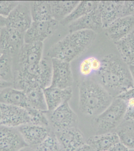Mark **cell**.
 <instances>
[{
	"mask_svg": "<svg viewBox=\"0 0 134 151\" xmlns=\"http://www.w3.org/2000/svg\"><path fill=\"white\" fill-rule=\"evenodd\" d=\"M43 49V42L24 43L14 62V69L39 64L42 60Z\"/></svg>",
	"mask_w": 134,
	"mask_h": 151,
	"instance_id": "12",
	"label": "cell"
},
{
	"mask_svg": "<svg viewBox=\"0 0 134 151\" xmlns=\"http://www.w3.org/2000/svg\"><path fill=\"white\" fill-rule=\"evenodd\" d=\"M6 18L0 16V29L6 27Z\"/></svg>",
	"mask_w": 134,
	"mask_h": 151,
	"instance_id": "39",
	"label": "cell"
},
{
	"mask_svg": "<svg viewBox=\"0 0 134 151\" xmlns=\"http://www.w3.org/2000/svg\"><path fill=\"white\" fill-rule=\"evenodd\" d=\"M107 35L114 42L125 37L134 30V16L117 19L106 29Z\"/></svg>",
	"mask_w": 134,
	"mask_h": 151,
	"instance_id": "19",
	"label": "cell"
},
{
	"mask_svg": "<svg viewBox=\"0 0 134 151\" xmlns=\"http://www.w3.org/2000/svg\"><path fill=\"white\" fill-rule=\"evenodd\" d=\"M0 104L20 106L26 110L30 108L25 92L13 87L0 91Z\"/></svg>",
	"mask_w": 134,
	"mask_h": 151,
	"instance_id": "20",
	"label": "cell"
},
{
	"mask_svg": "<svg viewBox=\"0 0 134 151\" xmlns=\"http://www.w3.org/2000/svg\"><path fill=\"white\" fill-rule=\"evenodd\" d=\"M25 33L15 29L7 27L1 29L0 49L2 54H6L12 58L13 62L24 44Z\"/></svg>",
	"mask_w": 134,
	"mask_h": 151,
	"instance_id": "6",
	"label": "cell"
},
{
	"mask_svg": "<svg viewBox=\"0 0 134 151\" xmlns=\"http://www.w3.org/2000/svg\"><path fill=\"white\" fill-rule=\"evenodd\" d=\"M30 107L46 112L48 111L43 89L37 88L25 93Z\"/></svg>",
	"mask_w": 134,
	"mask_h": 151,
	"instance_id": "27",
	"label": "cell"
},
{
	"mask_svg": "<svg viewBox=\"0 0 134 151\" xmlns=\"http://www.w3.org/2000/svg\"><path fill=\"white\" fill-rule=\"evenodd\" d=\"M120 142L117 133L114 132L95 134L89 137L86 143L95 151H108L116 144Z\"/></svg>",
	"mask_w": 134,
	"mask_h": 151,
	"instance_id": "21",
	"label": "cell"
},
{
	"mask_svg": "<svg viewBox=\"0 0 134 151\" xmlns=\"http://www.w3.org/2000/svg\"><path fill=\"white\" fill-rule=\"evenodd\" d=\"M48 111L52 112L70 100L73 95L71 87L62 89L50 87L43 89Z\"/></svg>",
	"mask_w": 134,
	"mask_h": 151,
	"instance_id": "18",
	"label": "cell"
},
{
	"mask_svg": "<svg viewBox=\"0 0 134 151\" xmlns=\"http://www.w3.org/2000/svg\"><path fill=\"white\" fill-rule=\"evenodd\" d=\"M128 67L134 85V65H129Z\"/></svg>",
	"mask_w": 134,
	"mask_h": 151,
	"instance_id": "40",
	"label": "cell"
},
{
	"mask_svg": "<svg viewBox=\"0 0 134 151\" xmlns=\"http://www.w3.org/2000/svg\"><path fill=\"white\" fill-rule=\"evenodd\" d=\"M76 151H95L92 147L87 143L84 144L81 146Z\"/></svg>",
	"mask_w": 134,
	"mask_h": 151,
	"instance_id": "38",
	"label": "cell"
},
{
	"mask_svg": "<svg viewBox=\"0 0 134 151\" xmlns=\"http://www.w3.org/2000/svg\"><path fill=\"white\" fill-rule=\"evenodd\" d=\"M93 57L87 58L84 60L79 66L80 72L83 76H88L93 72Z\"/></svg>",
	"mask_w": 134,
	"mask_h": 151,
	"instance_id": "32",
	"label": "cell"
},
{
	"mask_svg": "<svg viewBox=\"0 0 134 151\" xmlns=\"http://www.w3.org/2000/svg\"><path fill=\"white\" fill-rule=\"evenodd\" d=\"M126 105L120 98H115L110 106L96 117L93 125L96 134L114 132L124 120Z\"/></svg>",
	"mask_w": 134,
	"mask_h": 151,
	"instance_id": "5",
	"label": "cell"
},
{
	"mask_svg": "<svg viewBox=\"0 0 134 151\" xmlns=\"http://www.w3.org/2000/svg\"><path fill=\"white\" fill-rule=\"evenodd\" d=\"M108 151H129V149L121 142L116 144Z\"/></svg>",
	"mask_w": 134,
	"mask_h": 151,
	"instance_id": "36",
	"label": "cell"
},
{
	"mask_svg": "<svg viewBox=\"0 0 134 151\" xmlns=\"http://www.w3.org/2000/svg\"><path fill=\"white\" fill-rule=\"evenodd\" d=\"M116 98H120L124 101L131 98H134V87L124 92Z\"/></svg>",
	"mask_w": 134,
	"mask_h": 151,
	"instance_id": "35",
	"label": "cell"
},
{
	"mask_svg": "<svg viewBox=\"0 0 134 151\" xmlns=\"http://www.w3.org/2000/svg\"><path fill=\"white\" fill-rule=\"evenodd\" d=\"M19 1H0V16L6 18Z\"/></svg>",
	"mask_w": 134,
	"mask_h": 151,
	"instance_id": "31",
	"label": "cell"
},
{
	"mask_svg": "<svg viewBox=\"0 0 134 151\" xmlns=\"http://www.w3.org/2000/svg\"><path fill=\"white\" fill-rule=\"evenodd\" d=\"M27 146L18 128L0 125V151H19Z\"/></svg>",
	"mask_w": 134,
	"mask_h": 151,
	"instance_id": "13",
	"label": "cell"
},
{
	"mask_svg": "<svg viewBox=\"0 0 134 151\" xmlns=\"http://www.w3.org/2000/svg\"><path fill=\"white\" fill-rule=\"evenodd\" d=\"M80 1H51V14L53 19L60 22L73 11Z\"/></svg>",
	"mask_w": 134,
	"mask_h": 151,
	"instance_id": "24",
	"label": "cell"
},
{
	"mask_svg": "<svg viewBox=\"0 0 134 151\" xmlns=\"http://www.w3.org/2000/svg\"><path fill=\"white\" fill-rule=\"evenodd\" d=\"M124 1H100L99 8L101 14L103 28L106 29L110 25L122 17Z\"/></svg>",
	"mask_w": 134,
	"mask_h": 151,
	"instance_id": "17",
	"label": "cell"
},
{
	"mask_svg": "<svg viewBox=\"0 0 134 151\" xmlns=\"http://www.w3.org/2000/svg\"><path fill=\"white\" fill-rule=\"evenodd\" d=\"M33 21H48L53 19L50 1H30Z\"/></svg>",
	"mask_w": 134,
	"mask_h": 151,
	"instance_id": "25",
	"label": "cell"
},
{
	"mask_svg": "<svg viewBox=\"0 0 134 151\" xmlns=\"http://www.w3.org/2000/svg\"><path fill=\"white\" fill-rule=\"evenodd\" d=\"M18 129L27 145L33 148L42 142L51 132L48 127L30 123L21 126Z\"/></svg>",
	"mask_w": 134,
	"mask_h": 151,
	"instance_id": "16",
	"label": "cell"
},
{
	"mask_svg": "<svg viewBox=\"0 0 134 151\" xmlns=\"http://www.w3.org/2000/svg\"><path fill=\"white\" fill-rule=\"evenodd\" d=\"M34 149L35 151H62L54 133L51 132L46 138Z\"/></svg>",
	"mask_w": 134,
	"mask_h": 151,
	"instance_id": "29",
	"label": "cell"
},
{
	"mask_svg": "<svg viewBox=\"0 0 134 151\" xmlns=\"http://www.w3.org/2000/svg\"><path fill=\"white\" fill-rule=\"evenodd\" d=\"M115 132L120 142L129 149H134V121L124 120Z\"/></svg>",
	"mask_w": 134,
	"mask_h": 151,
	"instance_id": "26",
	"label": "cell"
},
{
	"mask_svg": "<svg viewBox=\"0 0 134 151\" xmlns=\"http://www.w3.org/2000/svg\"><path fill=\"white\" fill-rule=\"evenodd\" d=\"M2 52H1V49H0V57H1V55H2Z\"/></svg>",
	"mask_w": 134,
	"mask_h": 151,
	"instance_id": "43",
	"label": "cell"
},
{
	"mask_svg": "<svg viewBox=\"0 0 134 151\" xmlns=\"http://www.w3.org/2000/svg\"><path fill=\"white\" fill-rule=\"evenodd\" d=\"M69 33L82 30H90L96 33L100 32L103 29L101 14L99 6L81 18L68 25Z\"/></svg>",
	"mask_w": 134,
	"mask_h": 151,
	"instance_id": "15",
	"label": "cell"
},
{
	"mask_svg": "<svg viewBox=\"0 0 134 151\" xmlns=\"http://www.w3.org/2000/svg\"><path fill=\"white\" fill-rule=\"evenodd\" d=\"M1 112V125L18 128L24 124H31L28 111L20 106L0 104Z\"/></svg>",
	"mask_w": 134,
	"mask_h": 151,
	"instance_id": "10",
	"label": "cell"
},
{
	"mask_svg": "<svg viewBox=\"0 0 134 151\" xmlns=\"http://www.w3.org/2000/svg\"><path fill=\"white\" fill-rule=\"evenodd\" d=\"M6 19V27L25 33L32 24L30 1H19Z\"/></svg>",
	"mask_w": 134,
	"mask_h": 151,
	"instance_id": "8",
	"label": "cell"
},
{
	"mask_svg": "<svg viewBox=\"0 0 134 151\" xmlns=\"http://www.w3.org/2000/svg\"><path fill=\"white\" fill-rule=\"evenodd\" d=\"M52 75L51 61L46 59L39 64L14 70L13 87L25 93L35 88L50 87Z\"/></svg>",
	"mask_w": 134,
	"mask_h": 151,
	"instance_id": "2",
	"label": "cell"
},
{
	"mask_svg": "<svg viewBox=\"0 0 134 151\" xmlns=\"http://www.w3.org/2000/svg\"><path fill=\"white\" fill-rule=\"evenodd\" d=\"M134 16V1H124L122 17Z\"/></svg>",
	"mask_w": 134,
	"mask_h": 151,
	"instance_id": "34",
	"label": "cell"
},
{
	"mask_svg": "<svg viewBox=\"0 0 134 151\" xmlns=\"http://www.w3.org/2000/svg\"><path fill=\"white\" fill-rule=\"evenodd\" d=\"M62 151H76L86 143L83 134L78 127L54 132Z\"/></svg>",
	"mask_w": 134,
	"mask_h": 151,
	"instance_id": "14",
	"label": "cell"
},
{
	"mask_svg": "<svg viewBox=\"0 0 134 151\" xmlns=\"http://www.w3.org/2000/svg\"><path fill=\"white\" fill-rule=\"evenodd\" d=\"M101 62V68L96 73L97 81L114 98L134 87L128 65L120 57L112 54Z\"/></svg>",
	"mask_w": 134,
	"mask_h": 151,
	"instance_id": "1",
	"label": "cell"
},
{
	"mask_svg": "<svg viewBox=\"0 0 134 151\" xmlns=\"http://www.w3.org/2000/svg\"><path fill=\"white\" fill-rule=\"evenodd\" d=\"M129 151H134V149H129Z\"/></svg>",
	"mask_w": 134,
	"mask_h": 151,
	"instance_id": "44",
	"label": "cell"
},
{
	"mask_svg": "<svg viewBox=\"0 0 134 151\" xmlns=\"http://www.w3.org/2000/svg\"><path fill=\"white\" fill-rule=\"evenodd\" d=\"M0 32H1V29H0Z\"/></svg>",
	"mask_w": 134,
	"mask_h": 151,
	"instance_id": "45",
	"label": "cell"
},
{
	"mask_svg": "<svg viewBox=\"0 0 134 151\" xmlns=\"http://www.w3.org/2000/svg\"><path fill=\"white\" fill-rule=\"evenodd\" d=\"M13 83H11L0 80V91L8 87H13Z\"/></svg>",
	"mask_w": 134,
	"mask_h": 151,
	"instance_id": "37",
	"label": "cell"
},
{
	"mask_svg": "<svg viewBox=\"0 0 134 151\" xmlns=\"http://www.w3.org/2000/svg\"><path fill=\"white\" fill-rule=\"evenodd\" d=\"M1 110H0V125H1Z\"/></svg>",
	"mask_w": 134,
	"mask_h": 151,
	"instance_id": "42",
	"label": "cell"
},
{
	"mask_svg": "<svg viewBox=\"0 0 134 151\" xmlns=\"http://www.w3.org/2000/svg\"><path fill=\"white\" fill-rule=\"evenodd\" d=\"M99 2L100 1H80L70 14L61 22V24L64 26L69 24L96 9Z\"/></svg>",
	"mask_w": 134,
	"mask_h": 151,
	"instance_id": "23",
	"label": "cell"
},
{
	"mask_svg": "<svg viewBox=\"0 0 134 151\" xmlns=\"http://www.w3.org/2000/svg\"><path fill=\"white\" fill-rule=\"evenodd\" d=\"M79 94L80 111L85 115L94 117L104 111L114 99L97 81L91 79L81 83Z\"/></svg>",
	"mask_w": 134,
	"mask_h": 151,
	"instance_id": "4",
	"label": "cell"
},
{
	"mask_svg": "<svg viewBox=\"0 0 134 151\" xmlns=\"http://www.w3.org/2000/svg\"><path fill=\"white\" fill-rule=\"evenodd\" d=\"M96 37V33L90 30L69 33L50 48L47 56L70 63L91 45Z\"/></svg>",
	"mask_w": 134,
	"mask_h": 151,
	"instance_id": "3",
	"label": "cell"
},
{
	"mask_svg": "<svg viewBox=\"0 0 134 151\" xmlns=\"http://www.w3.org/2000/svg\"><path fill=\"white\" fill-rule=\"evenodd\" d=\"M49 112V111H48ZM50 112L48 117L54 132H58L69 128L78 127V117L66 102Z\"/></svg>",
	"mask_w": 134,
	"mask_h": 151,
	"instance_id": "7",
	"label": "cell"
},
{
	"mask_svg": "<svg viewBox=\"0 0 134 151\" xmlns=\"http://www.w3.org/2000/svg\"><path fill=\"white\" fill-rule=\"evenodd\" d=\"M29 114L31 124L49 128L50 122L47 112H43L35 109L30 108L27 110Z\"/></svg>",
	"mask_w": 134,
	"mask_h": 151,
	"instance_id": "30",
	"label": "cell"
},
{
	"mask_svg": "<svg viewBox=\"0 0 134 151\" xmlns=\"http://www.w3.org/2000/svg\"><path fill=\"white\" fill-rule=\"evenodd\" d=\"M0 80L12 83L14 81L13 60L6 54L0 57Z\"/></svg>",
	"mask_w": 134,
	"mask_h": 151,
	"instance_id": "28",
	"label": "cell"
},
{
	"mask_svg": "<svg viewBox=\"0 0 134 151\" xmlns=\"http://www.w3.org/2000/svg\"><path fill=\"white\" fill-rule=\"evenodd\" d=\"M19 151H35L34 148H32V147L27 146L22 148Z\"/></svg>",
	"mask_w": 134,
	"mask_h": 151,
	"instance_id": "41",
	"label": "cell"
},
{
	"mask_svg": "<svg viewBox=\"0 0 134 151\" xmlns=\"http://www.w3.org/2000/svg\"><path fill=\"white\" fill-rule=\"evenodd\" d=\"M121 58L128 65H134V30L118 41L115 42Z\"/></svg>",
	"mask_w": 134,
	"mask_h": 151,
	"instance_id": "22",
	"label": "cell"
},
{
	"mask_svg": "<svg viewBox=\"0 0 134 151\" xmlns=\"http://www.w3.org/2000/svg\"><path fill=\"white\" fill-rule=\"evenodd\" d=\"M125 102L126 105L124 120L134 121V98L128 99Z\"/></svg>",
	"mask_w": 134,
	"mask_h": 151,
	"instance_id": "33",
	"label": "cell"
},
{
	"mask_svg": "<svg viewBox=\"0 0 134 151\" xmlns=\"http://www.w3.org/2000/svg\"><path fill=\"white\" fill-rule=\"evenodd\" d=\"M59 22L51 19L44 21H33L25 33V44L43 42L50 36L58 27Z\"/></svg>",
	"mask_w": 134,
	"mask_h": 151,
	"instance_id": "9",
	"label": "cell"
},
{
	"mask_svg": "<svg viewBox=\"0 0 134 151\" xmlns=\"http://www.w3.org/2000/svg\"><path fill=\"white\" fill-rule=\"evenodd\" d=\"M51 61L52 75L50 86L62 89L71 87L73 78L70 63L57 58L51 59Z\"/></svg>",
	"mask_w": 134,
	"mask_h": 151,
	"instance_id": "11",
	"label": "cell"
}]
</instances>
